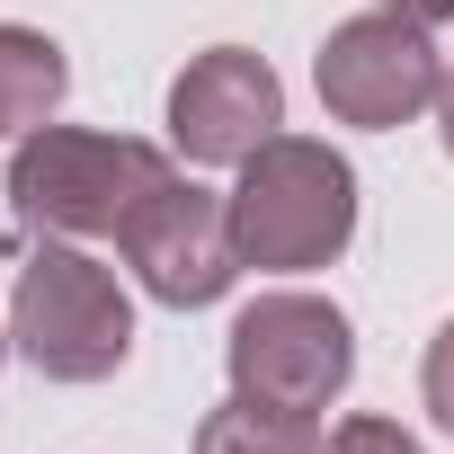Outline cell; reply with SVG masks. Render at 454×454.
<instances>
[{
    "label": "cell",
    "instance_id": "1",
    "mask_svg": "<svg viewBox=\"0 0 454 454\" xmlns=\"http://www.w3.org/2000/svg\"><path fill=\"white\" fill-rule=\"evenodd\" d=\"M169 152L134 134H90V125H36L10 152V214L45 241H116L134 205L169 187Z\"/></svg>",
    "mask_w": 454,
    "mask_h": 454
},
{
    "label": "cell",
    "instance_id": "2",
    "mask_svg": "<svg viewBox=\"0 0 454 454\" xmlns=\"http://www.w3.org/2000/svg\"><path fill=\"white\" fill-rule=\"evenodd\" d=\"M232 241H241V268H268V277L330 268L356 241V169L312 134L259 143L232 187Z\"/></svg>",
    "mask_w": 454,
    "mask_h": 454
},
{
    "label": "cell",
    "instance_id": "3",
    "mask_svg": "<svg viewBox=\"0 0 454 454\" xmlns=\"http://www.w3.org/2000/svg\"><path fill=\"white\" fill-rule=\"evenodd\" d=\"M10 348H19L36 374H54V383H107V374L134 356V303H125L116 268H98V259L72 250V241H45V250L19 268Z\"/></svg>",
    "mask_w": 454,
    "mask_h": 454
},
{
    "label": "cell",
    "instance_id": "4",
    "mask_svg": "<svg viewBox=\"0 0 454 454\" xmlns=\"http://www.w3.org/2000/svg\"><path fill=\"white\" fill-rule=\"evenodd\" d=\"M223 365H232V392H250V401L330 410L356 374V330L321 294H259V303H241L232 339H223Z\"/></svg>",
    "mask_w": 454,
    "mask_h": 454
},
{
    "label": "cell",
    "instance_id": "5",
    "mask_svg": "<svg viewBox=\"0 0 454 454\" xmlns=\"http://www.w3.org/2000/svg\"><path fill=\"white\" fill-rule=\"evenodd\" d=\"M312 90L339 125H365V134H392L410 116L436 107L445 90V63L427 45V27H410L401 10H365V19H339L312 54Z\"/></svg>",
    "mask_w": 454,
    "mask_h": 454
},
{
    "label": "cell",
    "instance_id": "6",
    "mask_svg": "<svg viewBox=\"0 0 454 454\" xmlns=\"http://www.w3.org/2000/svg\"><path fill=\"white\" fill-rule=\"evenodd\" d=\"M125 268L143 277L152 303L169 312H196V303H223L241 277V241H232V196H214L196 178H169L134 205V223L116 232Z\"/></svg>",
    "mask_w": 454,
    "mask_h": 454
},
{
    "label": "cell",
    "instance_id": "7",
    "mask_svg": "<svg viewBox=\"0 0 454 454\" xmlns=\"http://www.w3.org/2000/svg\"><path fill=\"white\" fill-rule=\"evenodd\" d=\"M277 125H286V81L250 45H205L169 81V143L196 169H241L259 143H277Z\"/></svg>",
    "mask_w": 454,
    "mask_h": 454
},
{
    "label": "cell",
    "instance_id": "8",
    "mask_svg": "<svg viewBox=\"0 0 454 454\" xmlns=\"http://www.w3.org/2000/svg\"><path fill=\"white\" fill-rule=\"evenodd\" d=\"M63 90H72V63L45 27H0V134L19 143V134L54 125Z\"/></svg>",
    "mask_w": 454,
    "mask_h": 454
},
{
    "label": "cell",
    "instance_id": "9",
    "mask_svg": "<svg viewBox=\"0 0 454 454\" xmlns=\"http://www.w3.org/2000/svg\"><path fill=\"white\" fill-rule=\"evenodd\" d=\"M196 454H321V419L312 410H286V401L232 392L223 410L196 419Z\"/></svg>",
    "mask_w": 454,
    "mask_h": 454
},
{
    "label": "cell",
    "instance_id": "10",
    "mask_svg": "<svg viewBox=\"0 0 454 454\" xmlns=\"http://www.w3.org/2000/svg\"><path fill=\"white\" fill-rule=\"evenodd\" d=\"M321 454H427V445H419L401 419H374V410H356V419H339V427H330V445H321Z\"/></svg>",
    "mask_w": 454,
    "mask_h": 454
},
{
    "label": "cell",
    "instance_id": "11",
    "mask_svg": "<svg viewBox=\"0 0 454 454\" xmlns=\"http://www.w3.org/2000/svg\"><path fill=\"white\" fill-rule=\"evenodd\" d=\"M419 392H427V419L454 436V321L427 339V365H419Z\"/></svg>",
    "mask_w": 454,
    "mask_h": 454
},
{
    "label": "cell",
    "instance_id": "12",
    "mask_svg": "<svg viewBox=\"0 0 454 454\" xmlns=\"http://www.w3.org/2000/svg\"><path fill=\"white\" fill-rule=\"evenodd\" d=\"M383 10H401L410 27H454V0H383Z\"/></svg>",
    "mask_w": 454,
    "mask_h": 454
},
{
    "label": "cell",
    "instance_id": "13",
    "mask_svg": "<svg viewBox=\"0 0 454 454\" xmlns=\"http://www.w3.org/2000/svg\"><path fill=\"white\" fill-rule=\"evenodd\" d=\"M436 134H445V160H454V63H445V90H436Z\"/></svg>",
    "mask_w": 454,
    "mask_h": 454
},
{
    "label": "cell",
    "instance_id": "14",
    "mask_svg": "<svg viewBox=\"0 0 454 454\" xmlns=\"http://www.w3.org/2000/svg\"><path fill=\"white\" fill-rule=\"evenodd\" d=\"M0 356H10V330H0Z\"/></svg>",
    "mask_w": 454,
    "mask_h": 454
}]
</instances>
